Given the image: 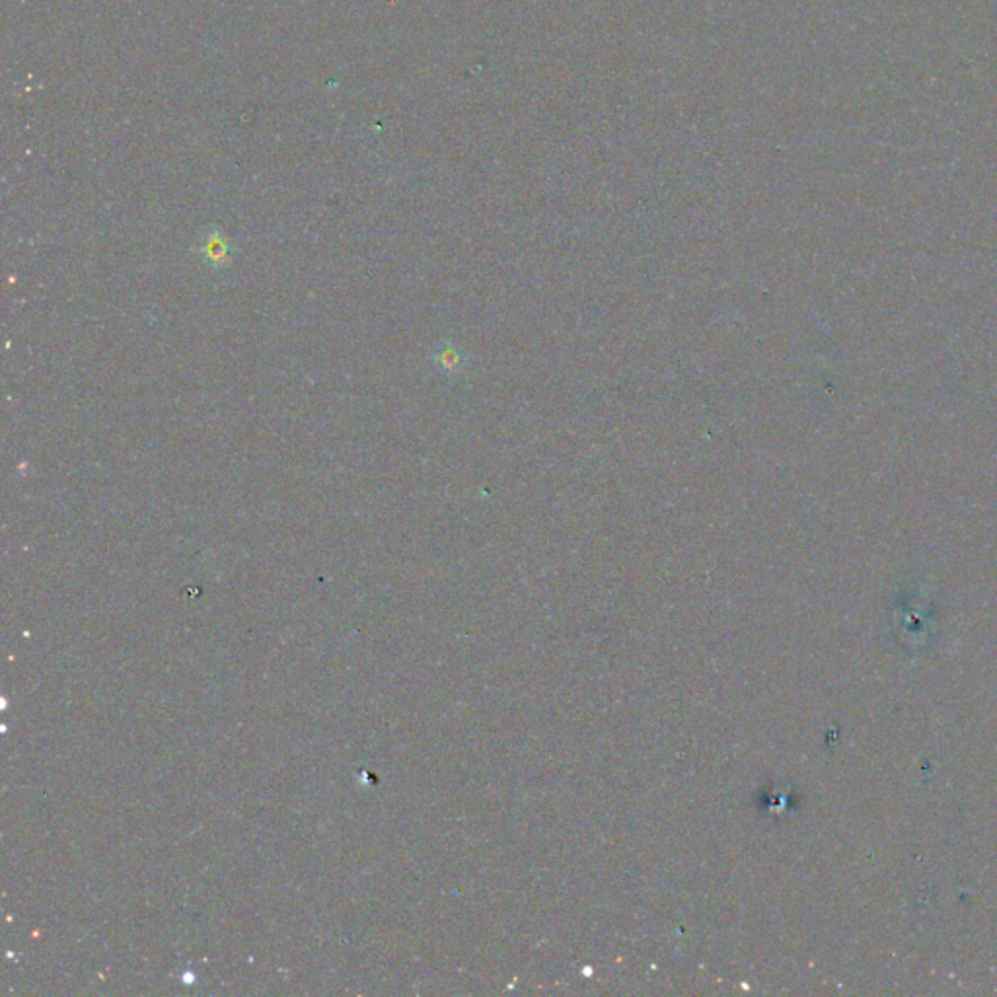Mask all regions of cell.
<instances>
[{
  "label": "cell",
  "instance_id": "1",
  "mask_svg": "<svg viewBox=\"0 0 997 997\" xmlns=\"http://www.w3.org/2000/svg\"><path fill=\"white\" fill-rule=\"evenodd\" d=\"M201 256L213 267L227 266V263H230V259H232L230 258L232 256L230 240L224 238L219 230H213L211 234H207V238H205V243L201 248Z\"/></svg>",
  "mask_w": 997,
  "mask_h": 997
},
{
  "label": "cell",
  "instance_id": "2",
  "mask_svg": "<svg viewBox=\"0 0 997 997\" xmlns=\"http://www.w3.org/2000/svg\"><path fill=\"white\" fill-rule=\"evenodd\" d=\"M438 365H441L443 368H456L458 359H456L454 351L452 349L441 351V353H438Z\"/></svg>",
  "mask_w": 997,
  "mask_h": 997
}]
</instances>
